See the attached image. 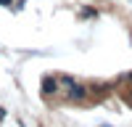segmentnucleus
<instances>
[{
	"mask_svg": "<svg viewBox=\"0 0 132 127\" xmlns=\"http://www.w3.org/2000/svg\"><path fill=\"white\" fill-rule=\"evenodd\" d=\"M42 93H45V95H50V93H56V80H45V82H42Z\"/></svg>",
	"mask_w": 132,
	"mask_h": 127,
	"instance_id": "obj_2",
	"label": "nucleus"
},
{
	"mask_svg": "<svg viewBox=\"0 0 132 127\" xmlns=\"http://www.w3.org/2000/svg\"><path fill=\"white\" fill-rule=\"evenodd\" d=\"M63 82L69 85V90H66V95H69L71 101H77V98H85V93H87V90L82 88V85H77L74 80H63Z\"/></svg>",
	"mask_w": 132,
	"mask_h": 127,
	"instance_id": "obj_1",
	"label": "nucleus"
},
{
	"mask_svg": "<svg viewBox=\"0 0 132 127\" xmlns=\"http://www.w3.org/2000/svg\"><path fill=\"white\" fill-rule=\"evenodd\" d=\"M129 82H132V74H129Z\"/></svg>",
	"mask_w": 132,
	"mask_h": 127,
	"instance_id": "obj_3",
	"label": "nucleus"
}]
</instances>
